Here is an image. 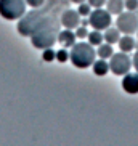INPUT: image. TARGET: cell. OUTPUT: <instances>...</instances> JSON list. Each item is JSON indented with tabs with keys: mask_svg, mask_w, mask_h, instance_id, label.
Segmentation results:
<instances>
[{
	"mask_svg": "<svg viewBox=\"0 0 138 146\" xmlns=\"http://www.w3.org/2000/svg\"><path fill=\"white\" fill-rule=\"evenodd\" d=\"M31 42L35 48H40V50L53 47V43L58 42V26H56L55 18H47L42 26L31 35Z\"/></svg>",
	"mask_w": 138,
	"mask_h": 146,
	"instance_id": "cell-1",
	"label": "cell"
},
{
	"mask_svg": "<svg viewBox=\"0 0 138 146\" xmlns=\"http://www.w3.org/2000/svg\"><path fill=\"white\" fill-rule=\"evenodd\" d=\"M96 58V52L92 43L87 42H77L71 47V52H69V60L76 68L79 69H85L88 66H92L95 63Z\"/></svg>",
	"mask_w": 138,
	"mask_h": 146,
	"instance_id": "cell-2",
	"label": "cell"
},
{
	"mask_svg": "<svg viewBox=\"0 0 138 146\" xmlns=\"http://www.w3.org/2000/svg\"><path fill=\"white\" fill-rule=\"evenodd\" d=\"M47 13L45 11H31V13L24 15L23 18H19V23H18V32L24 37H31L35 31L39 29L43 24V21L47 19Z\"/></svg>",
	"mask_w": 138,
	"mask_h": 146,
	"instance_id": "cell-3",
	"label": "cell"
},
{
	"mask_svg": "<svg viewBox=\"0 0 138 146\" xmlns=\"http://www.w3.org/2000/svg\"><path fill=\"white\" fill-rule=\"evenodd\" d=\"M26 15L24 0H0V16L8 21L19 19Z\"/></svg>",
	"mask_w": 138,
	"mask_h": 146,
	"instance_id": "cell-4",
	"label": "cell"
},
{
	"mask_svg": "<svg viewBox=\"0 0 138 146\" xmlns=\"http://www.w3.org/2000/svg\"><path fill=\"white\" fill-rule=\"evenodd\" d=\"M132 68V60L125 52L114 53L109 58V71L116 76H125Z\"/></svg>",
	"mask_w": 138,
	"mask_h": 146,
	"instance_id": "cell-5",
	"label": "cell"
},
{
	"mask_svg": "<svg viewBox=\"0 0 138 146\" xmlns=\"http://www.w3.org/2000/svg\"><path fill=\"white\" fill-rule=\"evenodd\" d=\"M116 26L122 34L132 35L133 32L138 31V15H135L133 11H129V10H127L125 13L122 11V13L117 16Z\"/></svg>",
	"mask_w": 138,
	"mask_h": 146,
	"instance_id": "cell-6",
	"label": "cell"
},
{
	"mask_svg": "<svg viewBox=\"0 0 138 146\" xmlns=\"http://www.w3.org/2000/svg\"><path fill=\"white\" fill-rule=\"evenodd\" d=\"M88 23H90V26L93 29L104 31L111 26L112 18H111V13H109L108 10H103V7H101V8L92 10V13L88 15Z\"/></svg>",
	"mask_w": 138,
	"mask_h": 146,
	"instance_id": "cell-7",
	"label": "cell"
},
{
	"mask_svg": "<svg viewBox=\"0 0 138 146\" xmlns=\"http://www.w3.org/2000/svg\"><path fill=\"white\" fill-rule=\"evenodd\" d=\"M61 24L66 29H76L80 26V15L76 10H66L61 15Z\"/></svg>",
	"mask_w": 138,
	"mask_h": 146,
	"instance_id": "cell-8",
	"label": "cell"
},
{
	"mask_svg": "<svg viewBox=\"0 0 138 146\" xmlns=\"http://www.w3.org/2000/svg\"><path fill=\"white\" fill-rule=\"evenodd\" d=\"M122 88L129 95H137L138 93V72L132 74L127 72L122 79Z\"/></svg>",
	"mask_w": 138,
	"mask_h": 146,
	"instance_id": "cell-9",
	"label": "cell"
},
{
	"mask_svg": "<svg viewBox=\"0 0 138 146\" xmlns=\"http://www.w3.org/2000/svg\"><path fill=\"white\" fill-rule=\"evenodd\" d=\"M76 32H72V29H64L61 31V32H58V42L63 45L64 48L68 47H72L74 43H76Z\"/></svg>",
	"mask_w": 138,
	"mask_h": 146,
	"instance_id": "cell-10",
	"label": "cell"
},
{
	"mask_svg": "<svg viewBox=\"0 0 138 146\" xmlns=\"http://www.w3.org/2000/svg\"><path fill=\"white\" fill-rule=\"evenodd\" d=\"M92 68H93V74L100 76V77H103V76H106L109 72V63L106 60H103V58L95 60V63L92 64Z\"/></svg>",
	"mask_w": 138,
	"mask_h": 146,
	"instance_id": "cell-11",
	"label": "cell"
},
{
	"mask_svg": "<svg viewBox=\"0 0 138 146\" xmlns=\"http://www.w3.org/2000/svg\"><path fill=\"white\" fill-rule=\"evenodd\" d=\"M117 43H119V48H121V52H125V53H130L135 47H137V43H135L133 37H130L129 34H125L124 37H121Z\"/></svg>",
	"mask_w": 138,
	"mask_h": 146,
	"instance_id": "cell-12",
	"label": "cell"
},
{
	"mask_svg": "<svg viewBox=\"0 0 138 146\" xmlns=\"http://www.w3.org/2000/svg\"><path fill=\"white\" fill-rule=\"evenodd\" d=\"M125 8L124 0H106V10L111 15H121Z\"/></svg>",
	"mask_w": 138,
	"mask_h": 146,
	"instance_id": "cell-13",
	"label": "cell"
},
{
	"mask_svg": "<svg viewBox=\"0 0 138 146\" xmlns=\"http://www.w3.org/2000/svg\"><path fill=\"white\" fill-rule=\"evenodd\" d=\"M104 42L108 43H117L119 42V39H121V31L117 29V27H111L109 26L108 29H104Z\"/></svg>",
	"mask_w": 138,
	"mask_h": 146,
	"instance_id": "cell-14",
	"label": "cell"
},
{
	"mask_svg": "<svg viewBox=\"0 0 138 146\" xmlns=\"http://www.w3.org/2000/svg\"><path fill=\"white\" fill-rule=\"evenodd\" d=\"M96 55L103 60H109L112 55H114V50H112V45L108 42H103L101 45H98V50H96Z\"/></svg>",
	"mask_w": 138,
	"mask_h": 146,
	"instance_id": "cell-15",
	"label": "cell"
},
{
	"mask_svg": "<svg viewBox=\"0 0 138 146\" xmlns=\"http://www.w3.org/2000/svg\"><path fill=\"white\" fill-rule=\"evenodd\" d=\"M87 39H88V43H92L93 47H98V45H101V43L104 42V35L101 34V31L93 29L92 32H88Z\"/></svg>",
	"mask_w": 138,
	"mask_h": 146,
	"instance_id": "cell-16",
	"label": "cell"
},
{
	"mask_svg": "<svg viewBox=\"0 0 138 146\" xmlns=\"http://www.w3.org/2000/svg\"><path fill=\"white\" fill-rule=\"evenodd\" d=\"M79 15L80 16H88V15L92 13V5L88 3V2H82V3H79V8H77Z\"/></svg>",
	"mask_w": 138,
	"mask_h": 146,
	"instance_id": "cell-17",
	"label": "cell"
},
{
	"mask_svg": "<svg viewBox=\"0 0 138 146\" xmlns=\"http://www.w3.org/2000/svg\"><path fill=\"white\" fill-rule=\"evenodd\" d=\"M42 58H43V61H47V63H50V61L56 60V52H53V50H52V47H50V48H45V50H43Z\"/></svg>",
	"mask_w": 138,
	"mask_h": 146,
	"instance_id": "cell-18",
	"label": "cell"
},
{
	"mask_svg": "<svg viewBox=\"0 0 138 146\" xmlns=\"http://www.w3.org/2000/svg\"><path fill=\"white\" fill-rule=\"evenodd\" d=\"M56 60L60 61V63H66V61L69 60V52L66 50V48L58 50V52H56Z\"/></svg>",
	"mask_w": 138,
	"mask_h": 146,
	"instance_id": "cell-19",
	"label": "cell"
},
{
	"mask_svg": "<svg viewBox=\"0 0 138 146\" xmlns=\"http://www.w3.org/2000/svg\"><path fill=\"white\" fill-rule=\"evenodd\" d=\"M124 3L129 11H137L138 10V0H124Z\"/></svg>",
	"mask_w": 138,
	"mask_h": 146,
	"instance_id": "cell-20",
	"label": "cell"
},
{
	"mask_svg": "<svg viewBox=\"0 0 138 146\" xmlns=\"http://www.w3.org/2000/svg\"><path fill=\"white\" fill-rule=\"evenodd\" d=\"M87 35H88V31H87L85 26L76 27V37L77 39H87Z\"/></svg>",
	"mask_w": 138,
	"mask_h": 146,
	"instance_id": "cell-21",
	"label": "cell"
},
{
	"mask_svg": "<svg viewBox=\"0 0 138 146\" xmlns=\"http://www.w3.org/2000/svg\"><path fill=\"white\" fill-rule=\"evenodd\" d=\"M26 3L32 8H40L43 3H45V0H26Z\"/></svg>",
	"mask_w": 138,
	"mask_h": 146,
	"instance_id": "cell-22",
	"label": "cell"
},
{
	"mask_svg": "<svg viewBox=\"0 0 138 146\" xmlns=\"http://www.w3.org/2000/svg\"><path fill=\"white\" fill-rule=\"evenodd\" d=\"M88 3L92 5V8H101L103 5H106V0H88Z\"/></svg>",
	"mask_w": 138,
	"mask_h": 146,
	"instance_id": "cell-23",
	"label": "cell"
},
{
	"mask_svg": "<svg viewBox=\"0 0 138 146\" xmlns=\"http://www.w3.org/2000/svg\"><path fill=\"white\" fill-rule=\"evenodd\" d=\"M132 63H133V68L137 69V72H138V50H137V53L133 55V61H132Z\"/></svg>",
	"mask_w": 138,
	"mask_h": 146,
	"instance_id": "cell-24",
	"label": "cell"
},
{
	"mask_svg": "<svg viewBox=\"0 0 138 146\" xmlns=\"http://www.w3.org/2000/svg\"><path fill=\"white\" fill-rule=\"evenodd\" d=\"M80 24H82V26H87V24H90V23H88V19H82V21H80Z\"/></svg>",
	"mask_w": 138,
	"mask_h": 146,
	"instance_id": "cell-25",
	"label": "cell"
},
{
	"mask_svg": "<svg viewBox=\"0 0 138 146\" xmlns=\"http://www.w3.org/2000/svg\"><path fill=\"white\" fill-rule=\"evenodd\" d=\"M71 2H72V3H82V2H87V0H71Z\"/></svg>",
	"mask_w": 138,
	"mask_h": 146,
	"instance_id": "cell-26",
	"label": "cell"
},
{
	"mask_svg": "<svg viewBox=\"0 0 138 146\" xmlns=\"http://www.w3.org/2000/svg\"><path fill=\"white\" fill-rule=\"evenodd\" d=\"M137 15H138V10H137Z\"/></svg>",
	"mask_w": 138,
	"mask_h": 146,
	"instance_id": "cell-27",
	"label": "cell"
},
{
	"mask_svg": "<svg viewBox=\"0 0 138 146\" xmlns=\"http://www.w3.org/2000/svg\"><path fill=\"white\" fill-rule=\"evenodd\" d=\"M137 32H138V31H137Z\"/></svg>",
	"mask_w": 138,
	"mask_h": 146,
	"instance_id": "cell-28",
	"label": "cell"
}]
</instances>
